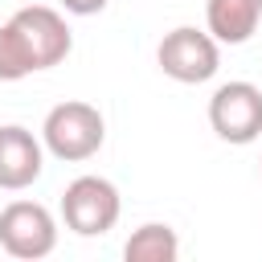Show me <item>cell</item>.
<instances>
[{
  "label": "cell",
  "mask_w": 262,
  "mask_h": 262,
  "mask_svg": "<svg viewBox=\"0 0 262 262\" xmlns=\"http://www.w3.org/2000/svg\"><path fill=\"white\" fill-rule=\"evenodd\" d=\"M106 139V123H102V111L82 102V98H70V102H57L45 123H41V143L49 156L66 160V164H82L90 156H98Z\"/></svg>",
  "instance_id": "obj_1"
},
{
  "label": "cell",
  "mask_w": 262,
  "mask_h": 262,
  "mask_svg": "<svg viewBox=\"0 0 262 262\" xmlns=\"http://www.w3.org/2000/svg\"><path fill=\"white\" fill-rule=\"evenodd\" d=\"M156 66L172 82H180V86H201V82H209L221 70V41L209 29L176 25L156 45Z\"/></svg>",
  "instance_id": "obj_2"
},
{
  "label": "cell",
  "mask_w": 262,
  "mask_h": 262,
  "mask_svg": "<svg viewBox=\"0 0 262 262\" xmlns=\"http://www.w3.org/2000/svg\"><path fill=\"white\" fill-rule=\"evenodd\" d=\"M119 213H123V201H119V188L106 176H78L61 192V221L78 237H102V233H111L115 221H119Z\"/></svg>",
  "instance_id": "obj_3"
},
{
  "label": "cell",
  "mask_w": 262,
  "mask_h": 262,
  "mask_svg": "<svg viewBox=\"0 0 262 262\" xmlns=\"http://www.w3.org/2000/svg\"><path fill=\"white\" fill-rule=\"evenodd\" d=\"M209 127L225 143H254L262 135V90L254 82H221L209 98Z\"/></svg>",
  "instance_id": "obj_4"
},
{
  "label": "cell",
  "mask_w": 262,
  "mask_h": 262,
  "mask_svg": "<svg viewBox=\"0 0 262 262\" xmlns=\"http://www.w3.org/2000/svg\"><path fill=\"white\" fill-rule=\"evenodd\" d=\"M57 246V221L41 201H12L0 209V250L12 258H45Z\"/></svg>",
  "instance_id": "obj_5"
},
{
  "label": "cell",
  "mask_w": 262,
  "mask_h": 262,
  "mask_svg": "<svg viewBox=\"0 0 262 262\" xmlns=\"http://www.w3.org/2000/svg\"><path fill=\"white\" fill-rule=\"evenodd\" d=\"M12 20H16V29L25 33V41H29V49H33V57H37L41 70H49V66H57V61L70 57L74 33H70V25H66V16H61L57 8L29 4V8H16Z\"/></svg>",
  "instance_id": "obj_6"
},
{
  "label": "cell",
  "mask_w": 262,
  "mask_h": 262,
  "mask_svg": "<svg viewBox=\"0 0 262 262\" xmlns=\"http://www.w3.org/2000/svg\"><path fill=\"white\" fill-rule=\"evenodd\" d=\"M41 172H45V143L20 123H4L0 127V188L20 192Z\"/></svg>",
  "instance_id": "obj_7"
},
{
  "label": "cell",
  "mask_w": 262,
  "mask_h": 262,
  "mask_svg": "<svg viewBox=\"0 0 262 262\" xmlns=\"http://www.w3.org/2000/svg\"><path fill=\"white\" fill-rule=\"evenodd\" d=\"M262 0H205V29L221 45H246L258 33Z\"/></svg>",
  "instance_id": "obj_8"
},
{
  "label": "cell",
  "mask_w": 262,
  "mask_h": 262,
  "mask_svg": "<svg viewBox=\"0 0 262 262\" xmlns=\"http://www.w3.org/2000/svg\"><path fill=\"white\" fill-rule=\"evenodd\" d=\"M123 258H127V262H176V258H180V237H176L172 225L147 221V225H139V229L127 237Z\"/></svg>",
  "instance_id": "obj_9"
},
{
  "label": "cell",
  "mask_w": 262,
  "mask_h": 262,
  "mask_svg": "<svg viewBox=\"0 0 262 262\" xmlns=\"http://www.w3.org/2000/svg\"><path fill=\"white\" fill-rule=\"evenodd\" d=\"M37 57L25 41V33L16 29V20H4L0 25V82H20L29 74H37Z\"/></svg>",
  "instance_id": "obj_10"
},
{
  "label": "cell",
  "mask_w": 262,
  "mask_h": 262,
  "mask_svg": "<svg viewBox=\"0 0 262 262\" xmlns=\"http://www.w3.org/2000/svg\"><path fill=\"white\" fill-rule=\"evenodd\" d=\"M66 4V12H74V16H94V12H102L111 0H61Z\"/></svg>",
  "instance_id": "obj_11"
}]
</instances>
